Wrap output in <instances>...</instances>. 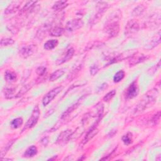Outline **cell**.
I'll list each match as a JSON object with an SVG mask.
<instances>
[{"label":"cell","instance_id":"6da1fadb","mask_svg":"<svg viewBox=\"0 0 161 161\" xmlns=\"http://www.w3.org/2000/svg\"><path fill=\"white\" fill-rule=\"evenodd\" d=\"M158 94L159 91L157 89H152V90H150L139 103L135 108V112L137 113L142 111L147 107L150 106V105H152L157 99Z\"/></svg>","mask_w":161,"mask_h":161},{"label":"cell","instance_id":"7a4b0ae2","mask_svg":"<svg viewBox=\"0 0 161 161\" xmlns=\"http://www.w3.org/2000/svg\"><path fill=\"white\" fill-rule=\"evenodd\" d=\"M104 30L110 37L117 36L120 30L119 19L117 15L111 17L110 20L107 22L104 26Z\"/></svg>","mask_w":161,"mask_h":161},{"label":"cell","instance_id":"3957f363","mask_svg":"<svg viewBox=\"0 0 161 161\" xmlns=\"http://www.w3.org/2000/svg\"><path fill=\"white\" fill-rule=\"evenodd\" d=\"M63 89L62 86H59L52 89L47 94H46L42 100V103L44 106H47L54 98L58 95V94Z\"/></svg>","mask_w":161,"mask_h":161},{"label":"cell","instance_id":"277c9868","mask_svg":"<svg viewBox=\"0 0 161 161\" xmlns=\"http://www.w3.org/2000/svg\"><path fill=\"white\" fill-rule=\"evenodd\" d=\"M40 116V110L39 108V106H35L34 109L33 110L32 113L30 116V117L28 120L27 122L26 123L25 127L26 128H31L33 127L35 125L37 124Z\"/></svg>","mask_w":161,"mask_h":161},{"label":"cell","instance_id":"5b68a950","mask_svg":"<svg viewBox=\"0 0 161 161\" xmlns=\"http://www.w3.org/2000/svg\"><path fill=\"white\" fill-rule=\"evenodd\" d=\"M139 30V23L135 20H130L125 26V35H132L137 33Z\"/></svg>","mask_w":161,"mask_h":161},{"label":"cell","instance_id":"8992f818","mask_svg":"<svg viewBox=\"0 0 161 161\" xmlns=\"http://www.w3.org/2000/svg\"><path fill=\"white\" fill-rule=\"evenodd\" d=\"M98 5H99V9H98V11L97 12L96 14L94 16L93 20H91L93 24L96 23L101 19L103 15L104 14L105 11H106V9L108 8V5L104 2H99Z\"/></svg>","mask_w":161,"mask_h":161},{"label":"cell","instance_id":"52a82bcc","mask_svg":"<svg viewBox=\"0 0 161 161\" xmlns=\"http://www.w3.org/2000/svg\"><path fill=\"white\" fill-rule=\"evenodd\" d=\"M83 22L80 19L73 20L69 22L66 25V30L69 32H74L79 30L83 26Z\"/></svg>","mask_w":161,"mask_h":161},{"label":"cell","instance_id":"ba28073f","mask_svg":"<svg viewBox=\"0 0 161 161\" xmlns=\"http://www.w3.org/2000/svg\"><path fill=\"white\" fill-rule=\"evenodd\" d=\"M36 49L37 47L36 46H35L34 45L33 46H25L21 49V50H20V53L22 57H23L24 58H26L31 56L33 53L36 51Z\"/></svg>","mask_w":161,"mask_h":161},{"label":"cell","instance_id":"9c48e42d","mask_svg":"<svg viewBox=\"0 0 161 161\" xmlns=\"http://www.w3.org/2000/svg\"><path fill=\"white\" fill-rule=\"evenodd\" d=\"M146 59H147V57L143 53H135L131 57L130 60L129 61V65L130 66H134L144 61Z\"/></svg>","mask_w":161,"mask_h":161},{"label":"cell","instance_id":"30bf717a","mask_svg":"<svg viewBox=\"0 0 161 161\" xmlns=\"http://www.w3.org/2000/svg\"><path fill=\"white\" fill-rule=\"evenodd\" d=\"M139 94V88L135 82H133L130 84L127 91V98L128 99H132V98L136 97Z\"/></svg>","mask_w":161,"mask_h":161},{"label":"cell","instance_id":"8fae6325","mask_svg":"<svg viewBox=\"0 0 161 161\" xmlns=\"http://www.w3.org/2000/svg\"><path fill=\"white\" fill-rule=\"evenodd\" d=\"M74 54V49L73 48H70L67 50L66 54L63 56V57H62L60 60H58L57 62V64H62L69 61L71 58L73 57Z\"/></svg>","mask_w":161,"mask_h":161},{"label":"cell","instance_id":"7c38bea8","mask_svg":"<svg viewBox=\"0 0 161 161\" xmlns=\"http://www.w3.org/2000/svg\"><path fill=\"white\" fill-rule=\"evenodd\" d=\"M20 4H21L20 2H12L6 9L5 11V13L6 15H9V14H12V13H15V12H16L18 10H19Z\"/></svg>","mask_w":161,"mask_h":161},{"label":"cell","instance_id":"4fadbf2b","mask_svg":"<svg viewBox=\"0 0 161 161\" xmlns=\"http://www.w3.org/2000/svg\"><path fill=\"white\" fill-rule=\"evenodd\" d=\"M160 43V32L159 31L158 33L156 35V37H155L146 46V48L149 49H153L155 47L157 46Z\"/></svg>","mask_w":161,"mask_h":161},{"label":"cell","instance_id":"5bb4252c","mask_svg":"<svg viewBox=\"0 0 161 161\" xmlns=\"http://www.w3.org/2000/svg\"><path fill=\"white\" fill-rule=\"evenodd\" d=\"M71 133H72L71 132V130H69L62 132L57 139V143L61 144L62 142H65L66 141H67L69 139V137L71 135Z\"/></svg>","mask_w":161,"mask_h":161},{"label":"cell","instance_id":"9a60e30c","mask_svg":"<svg viewBox=\"0 0 161 161\" xmlns=\"http://www.w3.org/2000/svg\"><path fill=\"white\" fill-rule=\"evenodd\" d=\"M65 73V71L63 70V69H58L57 70H56L55 72H53L49 79H50V81H52V82H53L55 81V80H57L59 78H60V77H62V76H63Z\"/></svg>","mask_w":161,"mask_h":161},{"label":"cell","instance_id":"2e32d148","mask_svg":"<svg viewBox=\"0 0 161 161\" xmlns=\"http://www.w3.org/2000/svg\"><path fill=\"white\" fill-rule=\"evenodd\" d=\"M59 42L57 40H50L44 43V49L47 50H52L57 46Z\"/></svg>","mask_w":161,"mask_h":161},{"label":"cell","instance_id":"e0dca14e","mask_svg":"<svg viewBox=\"0 0 161 161\" xmlns=\"http://www.w3.org/2000/svg\"><path fill=\"white\" fill-rule=\"evenodd\" d=\"M64 29L60 26H55L50 30V35L52 37H59L63 34Z\"/></svg>","mask_w":161,"mask_h":161},{"label":"cell","instance_id":"ac0fdd59","mask_svg":"<svg viewBox=\"0 0 161 161\" xmlns=\"http://www.w3.org/2000/svg\"><path fill=\"white\" fill-rule=\"evenodd\" d=\"M67 2L66 1H59L54 3L52 8L56 11H60L67 7Z\"/></svg>","mask_w":161,"mask_h":161},{"label":"cell","instance_id":"d6986e66","mask_svg":"<svg viewBox=\"0 0 161 161\" xmlns=\"http://www.w3.org/2000/svg\"><path fill=\"white\" fill-rule=\"evenodd\" d=\"M37 153V147L33 146L29 147L27 150L25 151L24 154V157H32L35 155H36Z\"/></svg>","mask_w":161,"mask_h":161},{"label":"cell","instance_id":"ffe728a7","mask_svg":"<svg viewBox=\"0 0 161 161\" xmlns=\"http://www.w3.org/2000/svg\"><path fill=\"white\" fill-rule=\"evenodd\" d=\"M98 132V130L96 128V127H93L89 131V132L87 133V134L86 135V136L85 137V140H84V143H86L89 140H91V139H93L94 137V135H96Z\"/></svg>","mask_w":161,"mask_h":161},{"label":"cell","instance_id":"44dd1931","mask_svg":"<svg viewBox=\"0 0 161 161\" xmlns=\"http://www.w3.org/2000/svg\"><path fill=\"white\" fill-rule=\"evenodd\" d=\"M5 79L8 82L14 81V80H16V75L15 73L12 72V71L7 70L6 71L5 74Z\"/></svg>","mask_w":161,"mask_h":161},{"label":"cell","instance_id":"7402d4cb","mask_svg":"<svg viewBox=\"0 0 161 161\" xmlns=\"http://www.w3.org/2000/svg\"><path fill=\"white\" fill-rule=\"evenodd\" d=\"M125 72L123 70H120L118 72L115 74V75L113 77V80L115 83H119L121 80L124 78L125 77Z\"/></svg>","mask_w":161,"mask_h":161},{"label":"cell","instance_id":"603a6c76","mask_svg":"<svg viewBox=\"0 0 161 161\" xmlns=\"http://www.w3.org/2000/svg\"><path fill=\"white\" fill-rule=\"evenodd\" d=\"M23 124V120L22 118H17L14 119L11 122V126L13 128H20Z\"/></svg>","mask_w":161,"mask_h":161},{"label":"cell","instance_id":"cb8c5ba5","mask_svg":"<svg viewBox=\"0 0 161 161\" xmlns=\"http://www.w3.org/2000/svg\"><path fill=\"white\" fill-rule=\"evenodd\" d=\"M14 43H15L14 40H13L12 39H8V38L2 39L1 43H0L2 47H6V46H12V45Z\"/></svg>","mask_w":161,"mask_h":161},{"label":"cell","instance_id":"d4e9b609","mask_svg":"<svg viewBox=\"0 0 161 161\" xmlns=\"http://www.w3.org/2000/svg\"><path fill=\"white\" fill-rule=\"evenodd\" d=\"M77 104H73L70 107H69V108L63 113L62 115V118H64L66 117H67V116H69L70 115V113H72L75 109L77 108Z\"/></svg>","mask_w":161,"mask_h":161},{"label":"cell","instance_id":"484cf974","mask_svg":"<svg viewBox=\"0 0 161 161\" xmlns=\"http://www.w3.org/2000/svg\"><path fill=\"white\" fill-rule=\"evenodd\" d=\"M37 3V2H29L27 3L25 5V6L23 8V9L22 10V13H25L26 12H28Z\"/></svg>","mask_w":161,"mask_h":161},{"label":"cell","instance_id":"4316f807","mask_svg":"<svg viewBox=\"0 0 161 161\" xmlns=\"http://www.w3.org/2000/svg\"><path fill=\"white\" fill-rule=\"evenodd\" d=\"M132 134L128 133L127 135H124L122 137V141L123 142L124 144L125 145H129L132 142Z\"/></svg>","mask_w":161,"mask_h":161},{"label":"cell","instance_id":"83f0119b","mask_svg":"<svg viewBox=\"0 0 161 161\" xmlns=\"http://www.w3.org/2000/svg\"><path fill=\"white\" fill-rule=\"evenodd\" d=\"M116 94V91L115 90H112L110 92H109L108 93H107L103 98V101H106V102H108L109 101H110L112 98L115 96V95Z\"/></svg>","mask_w":161,"mask_h":161},{"label":"cell","instance_id":"f1b7e54d","mask_svg":"<svg viewBox=\"0 0 161 161\" xmlns=\"http://www.w3.org/2000/svg\"><path fill=\"white\" fill-rule=\"evenodd\" d=\"M144 11V7L142 5L139 6L135 9V10H134L133 14L135 15V16H139V15L142 14Z\"/></svg>","mask_w":161,"mask_h":161},{"label":"cell","instance_id":"f546056e","mask_svg":"<svg viewBox=\"0 0 161 161\" xmlns=\"http://www.w3.org/2000/svg\"><path fill=\"white\" fill-rule=\"evenodd\" d=\"M46 67H43V66H40L39 67H38L37 69V70H36V73L37 74L39 75V76H43L45 73H46Z\"/></svg>","mask_w":161,"mask_h":161},{"label":"cell","instance_id":"4dcf8cb0","mask_svg":"<svg viewBox=\"0 0 161 161\" xmlns=\"http://www.w3.org/2000/svg\"><path fill=\"white\" fill-rule=\"evenodd\" d=\"M160 112L159 111L157 113H156L155 115H154V117L152 118V122L154 123V125L157 124L159 120H160Z\"/></svg>","mask_w":161,"mask_h":161},{"label":"cell","instance_id":"1f68e13d","mask_svg":"<svg viewBox=\"0 0 161 161\" xmlns=\"http://www.w3.org/2000/svg\"><path fill=\"white\" fill-rule=\"evenodd\" d=\"M98 70H99V69H98V66H93L91 68H90V73H91V74L94 76L98 72Z\"/></svg>","mask_w":161,"mask_h":161}]
</instances>
